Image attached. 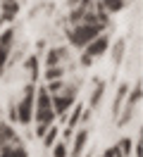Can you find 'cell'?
Returning a JSON list of instances; mask_svg holds the SVG:
<instances>
[{"label":"cell","instance_id":"cell-3","mask_svg":"<svg viewBox=\"0 0 143 157\" xmlns=\"http://www.w3.org/2000/svg\"><path fill=\"white\" fill-rule=\"evenodd\" d=\"M34 119L38 124H53L55 121V112H53V102H50V95L46 93V88H38L36 100H34Z\"/></svg>","mask_w":143,"mask_h":157},{"label":"cell","instance_id":"cell-15","mask_svg":"<svg viewBox=\"0 0 143 157\" xmlns=\"http://www.w3.org/2000/svg\"><path fill=\"white\" fill-rule=\"evenodd\" d=\"M126 88H129V86H119V90H117V100H114V107H112V117L114 119L119 117V109H122L124 100H126Z\"/></svg>","mask_w":143,"mask_h":157},{"label":"cell","instance_id":"cell-22","mask_svg":"<svg viewBox=\"0 0 143 157\" xmlns=\"http://www.w3.org/2000/svg\"><path fill=\"white\" fill-rule=\"evenodd\" d=\"M103 157H114V152H112V147H110V150H105V155Z\"/></svg>","mask_w":143,"mask_h":157},{"label":"cell","instance_id":"cell-12","mask_svg":"<svg viewBox=\"0 0 143 157\" xmlns=\"http://www.w3.org/2000/svg\"><path fill=\"white\" fill-rule=\"evenodd\" d=\"M2 5V19H14L19 12V2L17 0H0Z\"/></svg>","mask_w":143,"mask_h":157},{"label":"cell","instance_id":"cell-13","mask_svg":"<svg viewBox=\"0 0 143 157\" xmlns=\"http://www.w3.org/2000/svg\"><path fill=\"white\" fill-rule=\"evenodd\" d=\"M84 105H79L76 102L74 105V112L69 114V121H67V126H69V131H74V126H79V121H81V117H84Z\"/></svg>","mask_w":143,"mask_h":157},{"label":"cell","instance_id":"cell-19","mask_svg":"<svg viewBox=\"0 0 143 157\" xmlns=\"http://www.w3.org/2000/svg\"><path fill=\"white\" fill-rule=\"evenodd\" d=\"M53 143H57V126H50L43 136V145L46 147H53Z\"/></svg>","mask_w":143,"mask_h":157},{"label":"cell","instance_id":"cell-5","mask_svg":"<svg viewBox=\"0 0 143 157\" xmlns=\"http://www.w3.org/2000/svg\"><path fill=\"white\" fill-rule=\"evenodd\" d=\"M74 98H76V88H74V86H67V83H65V88L60 90L57 95H50L55 117H65L67 112L74 107Z\"/></svg>","mask_w":143,"mask_h":157},{"label":"cell","instance_id":"cell-1","mask_svg":"<svg viewBox=\"0 0 143 157\" xmlns=\"http://www.w3.org/2000/svg\"><path fill=\"white\" fill-rule=\"evenodd\" d=\"M105 31V26H98V24H76L72 29H67V38L74 48L84 50L93 38H98L100 33Z\"/></svg>","mask_w":143,"mask_h":157},{"label":"cell","instance_id":"cell-6","mask_svg":"<svg viewBox=\"0 0 143 157\" xmlns=\"http://www.w3.org/2000/svg\"><path fill=\"white\" fill-rule=\"evenodd\" d=\"M138 102H141V83H136V86H133V90L126 95V100H124V107L119 109V117H117L119 126H124V124H129V121H131V117L136 114Z\"/></svg>","mask_w":143,"mask_h":157},{"label":"cell","instance_id":"cell-8","mask_svg":"<svg viewBox=\"0 0 143 157\" xmlns=\"http://www.w3.org/2000/svg\"><path fill=\"white\" fill-rule=\"evenodd\" d=\"M22 143V138L17 136V131L10 126V124H0V150H5V147H10V145H19Z\"/></svg>","mask_w":143,"mask_h":157},{"label":"cell","instance_id":"cell-21","mask_svg":"<svg viewBox=\"0 0 143 157\" xmlns=\"http://www.w3.org/2000/svg\"><path fill=\"white\" fill-rule=\"evenodd\" d=\"M133 155H136V157H141V155H143V143H141V138L133 143Z\"/></svg>","mask_w":143,"mask_h":157},{"label":"cell","instance_id":"cell-20","mask_svg":"<svg viewBox=\"0 0 143 157\" xmlns=\"http://www.w3.org/2000/svg\"><path fill=\"white\" fill-rule=\"evenodd\" d=\"M53 157H69V147H67L65 140L55 143V147H53Z\"/></svg>","mask_w":143,"mask_h":157},{"label":"cell","instance_id":"cell-16","mask_svg":"<svg viewBox=\"0 0 143 157\" xmlns=\"http://www.w3.org/2000/svg\"><path fill=\"white\" fill-rule=\"evenodd\" d=\"M124 48H126V40L119 38L117 43H114V50H112V59H114V64H119L124 57Z\"/></svg>","mask_w":143,"mask_h":157},{"label":"cell","instance_id":"cell-4","mask_svg":"<svg viewBox=\"0 0 143 157\" xmlns=\"http://www.w3.org/2000/svg\"><path fill=\"white\" fill-rule=\"evenodd\" d=\"M110 48V36L107 33H100L98 38H93L88 45L84 48V55H81V64L84 67H91L93 64V59H98L100 55H105Z\"/></svg>","mask_w":143,"mask_h":157},{"label":"cell","instance_id":"cell-14","mask_svg":"<svg viewBox=\"0 0 143 157\" xmlns=\"http://www.w3.org/2000/svg\"><path fill=\"white\" fill-rule=\"evenodd\" d=\"M124 2H126V0H100V5H103V10L107 12V14H114V12H122Z\"/></svg>","mask_w":143,"mask_h":157},{"label":"cell","instance_id":"cell-23","mask_svg":"<svg viewBox=\"0 0 143 157\" xmlns=\"http://www.w3.org/2000/svg\"><path fill=\"white\" fill-rule=\"evenodd\" d=\"M0 157H7V155H0Z\"/></svg>","mask_w":143,"mask_h":157},{"label":"cell","instance_id":"cell-11","mask_svg":"<svg viewBox=\"0 0 143 157\" xmlns=\"http://www.w3.org/2000/svg\"><path fill=\"white\" fill-rule=\"evenodd\" d=\"M103 95H105V83L103 81H95V88H93V93H91V100H88V109L98 107L100 100H103Z\"/></svg>","mask_w":143,"mask_h":157},{"label":"cell","instance_id":"cell-7","mask_svg":"<svg viewBox=\"0 0 143 157\" xmlns=\"http://www.w3.org/2000/svg\"><path fill=\"white\" fill-rule=\"evenodd\" d=\"M14 38H17V31H14V29H5L2 33H0V71L7 67L10 57H12Z\"/></svg>","mask_w":143,"mask_h":157},{"label":"cell","instance_id":"cell-9","mask_svg":"<svg viewBox=\"0 0 143 157\" xmlns=\"http://www.w3.org/2000/svg\"><path fill=\"white\" fill-rule=\"evenodd\" d=\"M86 140H88V128L81 126L79 131H76L72 147H69V157H81V155H84V150H86Z\"/></svg>","mask_w":143,"mask_h":157},{"label":"cell","instance_id":"cell-10","mask_svg":"<svg viewBox=\"0 0 143 157\" xmlns=\"http://www.w3.org/2000/svg\"><path fill=\"white\" fill-rule=\"evenodd\" d=\"M67 57H69V50L67 48H53L46 57V64L48 67H62V62H65Z\"/></svg>","mask_w":143,"mask_h":157},{"label":"cell","instance_id":"cell-18","mask_svg":"<svg viewBox=\"0 0 143 157\" xmlns=\"http://www.w3.org/2000/svg\"><path fill=\"white\" fill-rule=\"evenodd\" d=\"M62 76H65V67H48L46 69L48 83H50V81H57V78H62Z\"/></svg>","mask_w":143,"mask_h":157},{"label":"cell","instance_id":"cell-2","mask_svg":"<svg viewBox=\"0 0 143 157\" xmlns=\"http://www.w3.org/2000/svg\"><path fill=\"white\" fill-rule=\"evenodd\" d=\"M34 100H36V88H34V83H29L26 88H24L22 100H19L17 107H14V119H17L19 124H24V126L34 121Z\"/></svg>","mask_w":143,"mask_h":157},{"label":"cell","instance_id":"cell-17","mask_svg":"<svg viewBox=\"0 0 143 157\" xmlns=\"http://www.w3.org/2000/svg\"><path fill=\"white\" fill-rule=\"evenodd\" d=\"M26 71H29V76H31V81H36V76H38V57L36 55H31V57L26 59Z\"/></svg>","mask_w":143,"mask_h":157}]
</instances>
